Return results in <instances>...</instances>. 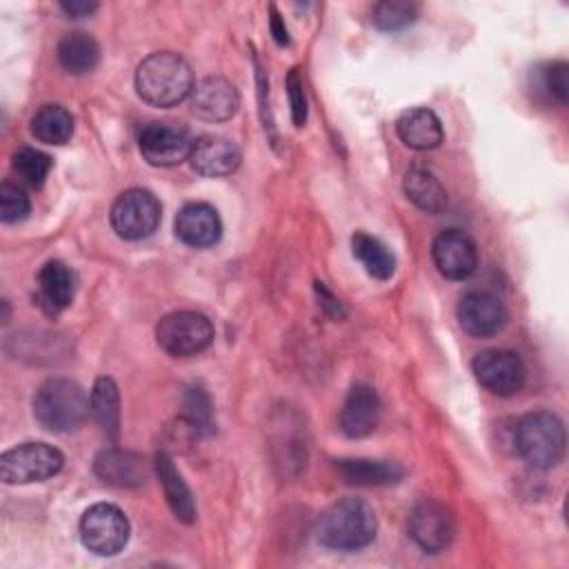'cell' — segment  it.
Returning <instances> with one entry per match:
<instances>
[{
	"mask_svg": "<svg viewBox=\"0 0 569 569\" xmlns=\"http://www.w3.org/2000/svg\"><path fill=\"white\" fill-rule=\"evenodd\" d=\"M193 87L189 62L173 51L151 53L136 69V91L151 107H176L191 96Z\"/></svg>",
	"mask_w": 569,
	"mask_h": 569,
	"instance_id": "obj_1",
	"label": "cell"
},
{
	"mask_svg": "<svg viewBox=\"0 0 569 569\" xmlns=\"http://www.w3.org/2000/svg\"><path fill=\"white\" fill-rule=\"evenodd\" d=\"M378 518L362 498H342L327 507L318 520L316 536L320 545L336 551H358L373 542Z\"/></svg>",
	"mask_w": 569,
	"mask_h": 569,
	"instance_id": "obj_2",
	"label": "cell"
},
{
	"mask_svg": "<svg viewBox=\"0 0 569 569\" xmlns=\"http://www.w3.org/2000/svg\"><path fill=\"white\" fill-rule=\"evenodd\" d=\"M89 413V396L76 380L47 378L33 393V416L47 431H73L87 420Z\"/></svg>",
	"mask_w": 569,
	"mask_h": 569,
	"instance_id": "obj_3",
	"label": "cell"
},
{
	"mask_svg": "<svg viewBox=\"0 0 569 569\" xmlns=\"http://www.w3.org/2000/svg\"><path fill=\"white\" fill-rule=\"evenodd\" d=\"M516 451L520 458L533 469H551L556 467L567 447L565 425L551 411H531L525 413L513 431Z\"/></svg>",
	"mask_w": 569,
	"mask_h": 569,
	"instance_id": "obj_4",
	"label": "cell"
},
{
	"mask_svg": "<svg viewBox=\"0 0 569 569\" xmlns=\"http://www.w3.org/2000/svg\"><path fill=\"white\" fill-rule=\"evenodd\" d=\"M213 340V325L200 311H171L156 325V342L173 358H191Z\"/></svg>",
	"mask_w": 569,
	"mask_h": 569,
	"instance_id": "obj_5",
	"label": "cell"
},
{
	"mask_svg": "<svg viewBox=\"0 0 569 569\" xmlns=\"http://www.w3.org/2000/svg\"><path fill=\"white\" fill-rule=\"evenodd\" d=\"M64 465L60 449L47 442H24L0 456V478L7 485L42 482Z\"/></svg>",
	"mask_w": 569,
	"mask_h": 569,
	"instance_id": "obj_6",
	"label": "cell"
},
{
	"mask_svg": "<svg viewBox=\"0 0 569 569\" xmlns=\"http://www.w3.org/2000/svg\"><path fill=\"white\" fill-rule=\"evenodd\" d=\"M78 533L91 553L116 556L129 540V520L120 507L111 502H96L82 513Z\"/></svg>",
	"mask_w": 569,
	"mask_h": 569,
	"instance_id": "obj_7",
	"label": "cell"
},
{
	"mask_svg": "<svg viewBox=\"0 0 569 569\" xmlns=\"http://www.w3.org/2000/svg\"><path fill=\"white\" fill-rule=\"evenodd\" d=\"M162 218L160 200L147 189H127L111 204V227L122 240H142L151 236Z\"/></svg>",
	"mask_w": 569,
	"mask_h": 569,
	"instance_id": "obj_8",
	"label": "cell"
},
{
	"mask_svg": "<svg viewBox=\"0 0 569 569\" xmlns=\"http://www.w3.org/2000/svg\"><path fill=\"white\" fill-rule=\"evenodd\" d=\"M409 536L427 553L445 551L456 536L453 511L433 498H422L409 511Z\"/></svg>",
	"mask_w": 569,
	"mask_h": 569,
	"instance_id": "obj_9",
	"label": "cell"
},
{
	"mask_svg": "<svg viewBox=\"0 0 569 569\" xmlns=\"http://www.w3.org/2000/svg\"><path fill=\"white\" fill-rule=\"evenodd\" d=\"M476 380L493 396L509 398L525 387L527 371L520 356L511 349H487L471 360Z\"/></svg>",
	"mask_w": 569,
	"mask_h": 569,
	"instance_id": "obj_10",
	"label": "cell"
},
{
	"mask_svg": "<svg viewBox=\"0 0 569 569\" xmlns=\"http://www.w3.org/2000/svg\"><path fill=\"white\" fill-rule=\"evenodd\" d=\"M142 158L153 167H173L189 160L193 140L189 131L173 122H149L138 133Z\"/></svg>",
	"mask_w": 569,
	"mask_h": 569,
	"instance_id": "obj_11",
	"label": "cell"
},
{
	"mask_svg": "<svg viewBox=\"0 0 569 569\" xmlns=\"http://www.w3.org/2000/svg\"><path fill=\"white\" fill-rule=\"evenodd\" d=\"M458 322L473 338H491L507 325V309L491 291H469L458 302Z\"/></svg>",
	"mask_w": 569,
	"mask_h": 569,
	"instance_id": "obj_12",
	"label": "cell"
},
{
	"mask_svg": "<svg viewBox=\"0 0 569 569\" xmlns=\"http://www.w3.org/2000/svg\"><path fill=\"white\" fill-rule=\"evenodd\" d=\"M431 258L436 269L449 280H465L478 267L476 242L460 229H445L433 238Z\"/></svg>",
	"mask_w": 569,
	"mask_h": 569,
	"instance_id": "obj_13",
	"label": "cell"
},
{
	"mask_svg": "<svg viewBox=\"0 0 569 569\" xmlns=\"http://www.w3.org/2000/svg\"><path fill=\"white\" fill-rule=\"evenodd\" d=\"M173 231L180 242L193 249L213 247L222 236V220L218 211L207 202H187L176 220Z\"/></svg>",
	"mask_w": 569,
	"mask_h": 569,
	"instance_id": "obj_14",
	"label": "cell"
},
{
	"mask_svg": "<svg viewBox=\"0 0 569 569\" xmlns=\"http://www.w3.org/2000/svg\"><path fill=\"white\" fill-rule=\"evenodd\" d=\"M382 416V405L373 387L358 382L349 389L340 409V429L349 438H365L376 431Z\"/></svg>",
	"mask_w": 569,
	"mask_h": 569,
	"instance_id": "obj_15",
	"label": "cell"
},
{
	"mask_svg": "<svg viewBox=\"0 0 569 569\" xmlns=\"http://www.w3.org/2000/svg\"><path fill=\"white\" fill-rule=\"evenodd\" d=\"M153 465V462H151ZM151 465L144 456L118 447L100 451L93 460V471L100 480L113 487H140L151 473Z\"/></svg>",
	"mask_w": 569,
	"mask_h": 569,
	"instance_id": "obj_16",
	"label": "cell"
},
{
	"mask_svg": "<svg viewBox=\"0 0 569 569\" xmlns=\"http://www.w3.org/2000/svg\"><path fill=\"white\" fill-rule=\"evenodd\" d=\"M76 296V273L60 260H49L36 276V302L38 307L56 316L64 311Z\"/></svg>",
	"mask_w": 569,
	"mask_h": 569,
	"instance_id": "obj_17",
	"label": "cell"
},
{
	"mask_svg": "<svg viewBox=\"0 0 569 569\" xmlns=\"http://www.w3.org/2000/svg\"><path fill=\"white\" fill-rule=\"evenodd\" d=\"M240 98L236 87L220 76H209L200 80L191 91V109L196 116L209 122L229 120L238 111Z\"/></svg>",
	"mask_w": 569,
	"mask_h": 569,
	"instance_id": "obj_18",
	"label": "cell"
},
{
	"mask_svg": "<svg viewBox=\"0 0 569 569\" xmlns=\"http://www.w3.org/2000/svg\"><path fill=\"white\" fill-rule=\"evenodd\" d=\"M240 149L236 142L222 136H200L193 140L189 162L191 167L207 178H222L233 173L240 167Z\"/></svg>",
	"mask_w": 569,
	"mask_h": 569,
	"instance_id": "obj_19",
	"label": "cell"
},
{
	"mask_svg": "<svg viewBox=\"0 0 569 569\" xmlns=\"http://www.w3.org/2000/svg\"><path fill=\"white\" fill-rule=\"evenodd\" d=\"M153 471L162 485V491H164V498H167V505L169 509L173 511V516L184 522V525H191L196 522V500H193V493L191 489L187 487L184 478L180 476V471L176 469L173 460L169 453L164 451H158L156 458H153Z\"/></svg>",
	"mask_w": 569,
	"mask_h": 569,
	"instance_id": "obj_20",
	"label": "cell"
},
{
	"mask_svg": "<svg viewBox=\"0 0 569 569\" xmlns=\"http://www.w3.org/2000/svg\"><path fill=\"white\" fill-rule=\"evenodd\" d=\"M396 131L400 140L416 151L436 149L445 138L440 118L427 107H413L402 111L396 120Z\"/></svg>",
	"mask_w": 569,
	"mask_h": 569,
	"instance_id": "obj_21",
	"label": "cell"
},
{
	"mask_svg": "<svg viewBox=\"0 0 569 569\" xmlns=\"http://www.w3.org/2000/svg\"><path fill=\"white\" fill-rule=\"evenodd\" d=\"M336 471L347 485H356V487H385V485L400 482L405 478L402 465L393 460H371V458L336 460Z\"/></svg>",
	"mask_w": 569,
	"mask_h": 569,
	"instance_id": "obj_22",
	"label": "cell"
},
{
	"mask_svg": "<svg viewBox=\"0 0 569 569\" xmlns=\"http://www.w3.org/2000/svg\"><path fill=\"white\" fill-rule=\"evenodd\" d=\"M58 62L67 73L73 76H82L96 69L98 60H100V47L96 42L93 36L82 33V31H73L67 33L56 49Z\"/></svg>",
	"mask_w": 569,
	"mask_h": 569,
	"instance_id": "obj_23",
	"label": "cell"
},
{
	"mask_svg": "<svg viewBox=\"0 0 569 569\" xmlns=\"http://www.w3.org/2000/svg\"><path fill=\"white\" fill-rule=\"evenodd\" d=\"M405 196L425 213H440L447 207L442 182L425 167H411L402 180Z\"/></svg>",
	"mask_w": 569,
	"mask_h": 569,
	"instance_id": "obj_24",
	"label": "cell"
},
{
	"mask_svg": "<svg viewBox=\"0 0 569 569\" xmlns=\"http://www.w3.org/2000/svg\"><path fill=\"white\" fill-rule=\"evenodd\" d=\"M89 402H91V416L96 425L111 442H116L120 433V393L116 382L107 376L98 378L93 382Z\"/></svg>",
	"mask_w": 569,
	"mask_h": 569,
	"instance_id": "obj_25",
	"label": "cell"
},
{
	"mask_svg": "<svg viewBox=\"0 0 569 569\" xmlns=\"http://www.w3.org/2000/svg\"><path fill=\"white\" fill-rule=\"evenodd\" d=\"M351 251L371 278L389 280L393 276L396 256L380 238L365 233V231H356L351 236Z\"/></svg>",
	"mask_w": 569,
	"mask_h": 569,
	"instance_id": "obj_26",
	"label": "cell"
},
{
	"mask_svg": "<svg viewBox=\"0 0 569 569\" xmlns=\"http://www.w3.org/2000/svg\"><path fill=\"white\" fill-rule=\"evenodd\" d=\"M31 133L44 144H64L73 136V116L62 104H42L31 116Z\"/></svg>",
	"mask_w": 569,
	"mask_h": 569,
	"instance_id": "obj_27",
	"label": "cell"
},
{
	"mask_svg": "<svg viewBox=\"0 0 569 569\" xmlns=\"http://www.w3.org/2000/svg\"><path fill=\"white\" fill-rule=\"evenodd\" d=\"M51 167H53V160L44 151L33 147H22L11 158V169L18 176V180L33 189L44 184Z\"/></svg>",
	"mask_w": 569,
	"mask_h": 569,
	"instance_id": "obj_28",
	"label": "cell"
},
{
	"mask_svg": "<svg viewBox=\"0 0 569 569\" xmlns=\"http://www.w3.org/2000/svg\"><path fill=\"white\" fill-rule=\"evenodd\" d=\"M533 89L536 93L553 100L558 104H567L569 98V64L562 60L545 62L533 73Z\"/></svg>",
	"mask_w": 569,
	"mask_h": 569,
	"instance_id": "obj_29",
	"label": "cell"
},
{
	"mask_svg": "<svg viewBox=\"0 0 569 569\" xmlns=\"http://www.w3.org/2000/svg\"><path fill=\"white\" fill-rule=\"evenodd\" d=\"M182 407H184V420L193 433H200V436L213 433V429H216L213 405H211L209 393L202 387H198V385L189 387L184 391Z\"/></svg>",
	"mask_w": 569,
	"mask_h": 569,
	"instance_id": "obj_30",
	"label": "cell"
},
{
	"mask_svg": "<svg viewBox=\"0 0 569 569\" xmlns=\"http://www.w3.org/2000/svg\"><path fill=\"white\" fill-rule=\"evenodd\" d=\"M418 18V4L405 0H385L373 4L371 22L382 31H398Z\"/></svg>",
	"mask_w": 569,
	"mask_h": 569,
	"instance_id": "obj_31",
	"label": "cell"
},
{
	"mask_svg": "<svg viewBox=\"0 0 569 569\" xmlns=\"http://www.w3.org/2000/svg\"><path fill=\"white\" fill-rule=\"evenodd\" d=\"M31 202L22 184L4 180L0 184V218L2 222H20L29 216Z\"/></svg>",
	"mask_w": 569,
	"mask_h": 569,
	"instance_id": "obj_32",
	"label": "cell"
},
{
	"mask_svg": "<svg viewBox=\"0 0 569 569\" xmlns=\"http://www.w3.org/2000/svg\"><path fill=\"white\" fill-rule=\"evenodd\" d=\"M287 93H289L293 124L302 127L307 122V98H305V87L298 69H291L287 76Z\"/></svg>",
	"mask_w": 569,
	"mask_h": 569,
	"instance_id": "obj_33",
	"label": "cell"
},
{
	"mask_svg": "<svg viewBox=\"0 0 569 569\" xmlns=\"http://www.w3.org/2000/svg\"><path fill=\"white\" fill-rule=\"evenodd\" d=\"M316 291L320 293L322 309H325L329 316H333V318H342V316H345V309H342L340 300H338V298H333V296L327 291V287H325L322 282H316Z\"/></svg>",
	"mask_w": 569,
	"mask_h": 569,
	"instance_id": "obj_34",
	"label": "cell"
},
{
	"mask_svg": "<svg viewBox=\"0 0 569 569\" xmlns=\"http://www.w3.org/2000/svg\"><path fill=\"white\" fill-rule=\"evenodd\" d=\"M60 9L71 18H80V16L93 13L98 9V2H93V0H71V2H60Z\"/></svg>",
	"mask_w": 569,
	"mask_h": 569,
	"instance_id": "obj_35",
	"label": "cell"
},
{
	"mask_svg": "<svg viewBox=\"0 0 569 569\" xmlns=\"http://www.w3.org/2000/svg\"><path fill=\"white\" fill-rule=\"evenodd\" d=\"M269 11H271V18H269V27H271L273 40H276L280 47L289 44V31H287V27H284V20L280 18V13H278V9H276L273 4L269 7Z\"/></svg>",
	"mask_w": 569,
	"mask_h": 569,
	"instance_id": "obj_36",
	"label": "cell"
}]
</instances>
